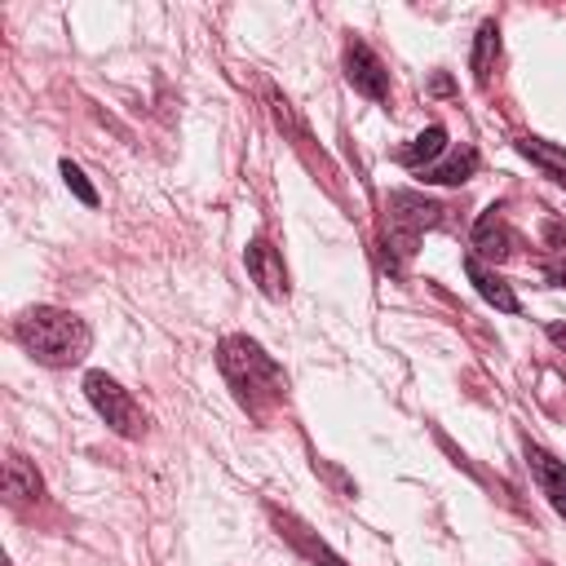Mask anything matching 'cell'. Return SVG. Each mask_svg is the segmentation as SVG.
Returning <instances> with one entry per match:
<instances>
[{
  "mask_svg": "<svg viewBox=\"0 0 566 566\" xmlns=\"http://www.w3.org/2000/svg\"><path fill=\"white\" fill-rule=\"evenodd\" d=\"M464 274H469V283L478 287V296L486 301V305H495V310H504V314H522V301H517V292L495 274V270H486L482 265V256H464Z\"/></svg>",
  "mask_w": 566,
  "mask_h": 566,
  "instance_id": "cell-9",
  "label": "cell"
},
{
  "mask_svg": "<svg viewBox=\"0 0 566 566\" xmlns=\"http://www.w3.org/2000/svg\"><path fill=\"white\" fill-rule=\"evenodd\" d=\"M270 517H274L279 535H283V539H287V544H292L310 566H345V557H340V553H332V548H327V544H323V539H318V535H314L296 513H279V509H270Z\"/></svg>",
  "mask_w": 566,
  "mask_h": 566,
  "instance_id": "cell-7",
  "label": "cell"
},
{
  "mask_svg": "<svg viewBox=\"0 0 566 566\" xmlns=\"http://www.w3.org/2000/svg\"><path fill=\"white\" fill-rule=\"evenodd\" d=\"M62 181L75 190V199L84 203V208H97V190L88 186V177L80 172V164H71V159H62Z\"/></svg>",
  "mask_w": 566,
  "mask_h": 566,
  "instance_id": "cell-16",
  "label": "cell"
},
{
  "mask_svg": "<svg viewBox=\"0 0 566 566\" xmlns=\"http://www.w3.org/2000/svg\"><path fill=\"white\" fill-rule=\"evenodd\" d=\"M243 265L252 274V283L270 296V301H283L287 296V270H283V256L270 239H252L248 252H243Z\"/></svg>",
  "mask_w": 566,
  "mask_h": 566,
  "instance_id": "cell-6",
  "label": "cell"
},
{
  "mask_svg": "<svg viewBox=\"0 0 566 566\" xmlns=\"http://www.w3.org/2000/svg\"><path fill=\"white\" fill-rule=\"evenodd\" d=\"M526 464L539 482V491L548 495V504L566 517V460H557L553 451H544L539 442H526Z\"/></svg>",
  "mask_w": 566,
  "mask_h": 566,
  "instance_id": "cell-8",
  "label": "cell"
},
{
  "mask_svg": "<svg viewBox=\"0 0 566 566\" xmlns=\"http://www.w3.org/2000/svg\"><path fill=\"white\" fill-rule=\"evenodd\" d=\"M217 367L230 380L239 407H248L252 416H265L274 402H283L287 394V376L283 367L252 340V336H226L217 345Z\"/></svg>",
  "mask_w": 566,
  "mask_h": 566,
  "instance_id": "cell-1",
  "label": "cell"
},
{
  "mask_svg": "<svg viewBox=\"0 0 566 566\" xmlns=\"http://www.w3.org/2000/svg\"><path fill=\"white\" fill-rule=\"evenodd\" d=\"M345 80H349L363 97H371V102H385V97H389V71H385V62L371 53V44H363V40H349V44H345Z\"/></svg>",
  "mask_w": 566,
  "mask_h": 566,
  "instance_id": "cell-5",
  "label": "cell"
},
{
  "mask_svg": "<svg viewBox=\"0 0 566 566\" xmlns=\"http://www.w3.org/2000/svg\"><path fill=\"white\" fill-rule=\"evenodd\" d=\"M40 491H44V482H40L35 464H31L27 455L9 451V460H4V495H9V504H27V500H40Z\"/></svg>",
  "mask_w": 566,
  "mask_h": 566,
  "instance_id": "cell-10",
  "label": "cell"
},
{
  "mask_svg": "<svg viewBox=\"0 0 566 566\" xmlns=\"http://www.w3.org/2000/svg\"><path fill=\"white\" fill-rule=\"evenodd\" d=\"M495 57H500V27H495V22H482L478 35H473V57H469V71H473V84H478V88L491 84Z\"/></svg>",
  "mask_w": 566,
  "mask_h": 566,
  "instance_id": "cell-13",
  "label": "cell"
},
{
  "mask_svg": "<svg viewBox=\"0 0 566 566\" xmlns=\"http://www.w3.org/2000/svg\"><path fill=\"white\" fill-rule=\"evenodd\" d=\"M513 146H517V155H526L544 177H553L557 186H566V150H562V146L544 142V137H517Z\"/></svg>",
  "mask_w": 566,
  "mask_h": 566,
  "instance_id": "cell-12",
  "label": "cell"
},
{
  "mask_svg": "<svg viewBox=\"0 0 566 566\" xmlns=\"http://www.w3.org/2000/svg\"><path fill=\"white\" fill-rule=\"evenodd\" d=\"M544 336H548L557 349H566V323H548V327H544Z\"/></svg>",
  "mask_w": 566,
  "mask_h": 566,
  "instance_id": "cell-17",
  "label": "cell"
},
{
  "mask_svg": "<svg viewBox=\"0 0 566 566\" xmlns=\"http://www.w3.org/2000/svg\"><path fill=\"white\" fill-rule=\"evenodd\" d=\"M13 340L44 367H71L88 354V327L80 314L57 305H31L13 323Z\"/></svg>",
  "mask_w": 566,
  "mask_h": 566,
  "instance_id": "cell-2",
  "label": "cell"
},
{
  "mask_svg": "<svg viewBox=\"0 0 566 566\" xmlns=\"http://www.w3.org/2000/svg\"><path fill=\"white\" fill-rule=\"evenodd\" d=\"M473 172H478V150H473V146H464V150H455L451 159H442V164L424 168V172H420V181H429V186H460V181H469Z\"/></svg>",
  "mask_w": 566,
  "mask_h": 566,
  "instance_id": "cell-15",
  "label": "cell"
},
{
  "mask_svg": "<svg viewBox=\"0 0 566 566\" xmlns=\"http://www.w3.org/2000/svg\"><path fill=\"white\" fill-rule=\"evenodd\" d=\"M84 398H88L93 411L111 424V433H119V438H142L146 416H142V407H137V398H133L115 376L88 371V376H84Z\"/></svg>",
  "mask_w": 566,
  "mask_h": 566,
  "instance_id": "cell-4",
  "label": "cell"
},
{
  "mask_svg": "<svg viewBox=\"0 0 566 566\" xmlns=\"http://www.w3.org/2000/svg\"><path fill=\"white\" fill-rule=\"evenodd\" d=\"M442 221V203L416 195V190H394L389 203H385V234H380V248H385V265L394 274H402V265L411 261L416 243L424 230H433Z\"/></svg>",
  "mask_w": 566,
  "mask_h": 566,
  "instance_id": "cell-3",
  "label": "cell"
},
{
  "mask_svg": "<svg viewBox=\"0 0 566 566\" xmlns=\"http://www.w3.org/2000/svg\"><path fill=\"white\" fill-rule=\"evenodd\" d=\"M442 150H447V128H442V124H429L411 146H402V150H398V164H402V168H420V172H424V168H433V159H438Z\"/></svg>",
  "mask_w": 566,
  "mask_h": 566,
  "instance_id": "cell-14",
  "label": "cell"
},
{
  "mask_svg": "<svg viewBox=\"0 0 566 566\" xmlns=\"http://www.w3.org/2000/svg\"><path fill=\"white\" fill-rule=\"evenodd\" d=\"M509 252V230H504V212L491 203L478 221H473V256H504Z\"/></svg>",
  "mask_w": 566,
  "mask_h": 566,
  "instance_id": "cell-11",
  "label": "cell"
}]
</instances>
